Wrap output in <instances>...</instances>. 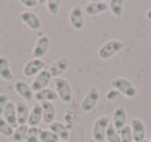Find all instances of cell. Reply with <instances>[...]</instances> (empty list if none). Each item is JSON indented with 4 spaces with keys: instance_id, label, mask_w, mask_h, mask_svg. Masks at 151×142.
Returning <instances> with one entry per match:
<instances>
[{
    "instance_id": "obj_1",
    "label": "cell",
    "mask_w": 151,
    "mask_h": 142,
    "mask_svg": "<svg viewBox=\"0 0 151 142\" xmlns=\"http://www.w3.org/2000/svg\"><path fill=\"white\" fill-rule=\"evenodd\" d=\"M55 88L56 93L58 96V100L64 104H70L73 100V90H72L70 82L66 79L63 77H57L55 80Z\"/></svg>"
},
{
    "instance_id": "obj_2",
    "label": "cell",
    "mask_w": 151,
    "mask_h": 142,
    "mask_svg": "<svg viewBox=\"0 0 151 142\" xmlns=\"http://www.w3.org/2000/svg\"><path fill=\"white\" fill-rule=\"evenodd\" d=\"M113 89L118 90L121 94H123L127 98H134L137 96V88L133 85V82L129 81L127 79H123V77H117V79H113L110 81Z\"/></svg>"
},
{
    "instance_id": "obj_3",
    "label": "cell",
    "mask_w": 151,
    "mask_h": 142,
    "mask_svg": "<svg viewBox=\"0 0 151 142\" xmlns=\"http://www.w3.org/2000/svg\"><path fill=\"white\" fill-rule=\"evenodd\" d=\"M125 44L119 40H109V41L104 43L101 45V48L98 49V56L102 60H109L113 56H115L118 52L123 49Z\"/></svg>"
},
{
    "instance_id": "obj_4",
    "label": "cell",
    "mask_w": 151,
    "mask_h": 142,
    "mask_svg": "<svg viewBox=\"0 0 151 142\" xmlns=\"http://www.w3.org/2000/svg\"><path fill=\"white\" fill-rule=\"evenodd\" d=\"M110 118L107 116H101L96 120L91 129V140L97 142H104L106 141V130L110 124Z\"/></svg>"
},
{
    "instance_id": "obj_5",
    "label": "cell",
    "mask_w": 151,
    "mask_h": 142,
    "mask_svg": "<svg viewBox=\"0 0 151 142\" xmlns=\"http://www.w3.org/2000/svg\"><path fill=\"white\" fill-rule=\"evenodd\" d=\"M98 101H99V90L96 86H91L88 90V93L85 94L82 102H81V109L85 113H89V112H91L97 106Z\"/></svg>"
},
{
    "instance_id": "obj_6",
    "label": "cell",
    "mask_w": 151,
    "mask_h": 142,
    "mask_svg": "<svg viewBox=\"0 0 151 142\" xmlns=\"http://www.w3.org/2000/svg\"><path fill=\"white\" fill-rule=\"evenodd\" d=\"M49 47H50L49 36L41 35V36L36 40V44H35L33 50H32V57L42 60V57H44V56L48 53V50H49Z\"/></svg>"
},
{
    "instance_id": "obj_7",
    "label": "cell",
    "mask_w": 151,
    "mask_h": 142,
    "mask_svg": "<svg viewBox=\"0 0 151 142\" xmlns=\"http://www.w3.org/2000/svg\"><path fill=\"white\" fill-rule=\"evenodd\" d=\"M45 68V63L40 58H31L29 61H27L25 65L23 68V74L25 77H35L42 72Z\"/></svg>"
},
{
    "instance_id": "obj_8",
    "label": "cell",
    "mask_w": 151,
    "mask_h": 142,
    "mask_svg": "<svg viewBox=\"0 0 151 142\" xmlns=\"http://www.w3.org/2000/svg\"><path fill=\"white\" fill-rule=\"evenodd\" d=\"M69 21L76 31H81L85 27V16L81 5H74L69 12Z\"/></svg>"
},
{
    "instance_id": "obj_9",
    "label": "cell",
    "mask_w": 151,
    "mask_h": 142,
    "mask_svg": "<svg viewBox=\"0 0 151 142\" xmlns=\"http://www.w3.org/2000/svg\"><path fill=\"white\" fill-rule=\"evenodd\" d=\"M20 20L32 31H39L41 28V19L32 11H24L20 13Z\"/></svg>"
},
{
    "instance_id": "obj_10",
    "label": "cell",
    "mask_w": 151,
    "mask_h": 142,
    "mask_svg": "<svg viewBox=\"0 0 151 142\" xmlns=\"http://www.w3.org/2000/svg\"><path fill=\"white\" fill-rule=\"evenodd\" d=\"M50 79H52V76H50L49 71L44 69L42 72H40V73L37 74L36 79H33V81H32V84H31L32 90L36 93V92H40V90L45 89V88H48V85H49V82H50Z\"/></svg>"
},
{
    "instance_id": "obj_11",
    "label": "cell",
    "mask_w": 151,
    "mask_h": 142,
    "mask_svg": "<svg viewBox=\"0 0 151 142\" xmlns=\"http://www.w3.org/2000/svg\"><path fill=\"white\" fill-rule=\"evenodd\" d=\"M130 129L133 133L134 142H142L146 140V125L141 118H134L130 124Z\"/></svg>"
},
{
    "instance_id": "obj_12",
    "label": "cell",
    "mask_w": 151,
    "mask_h": 142,
    "mask_svg": "<svg viewBox=\"0 0 151 142\" xmlns=\"http://www.w3.org/2000/svg\"><path fill=\"white\" fill-rule=\"evenodd\" d=\"M13 89H15V92L25 101H32L35 98V92L32 90L31 85L27 84V82L23 81V80L16 81L15 85H13Z\"/></svg>"
},
{
    "instance_id": "obj_13",
    "label": "cell",
    "mask_w": 151,
    "mask_h": 142,
    "mask_svg": "<svg viewBox=\"0 0 151 142\" xmlns=\"http://www.w3.org/2000/svg\"><path fill=\"white\" fill-rule=\"evenodd\" d=\"M42 121V109H41V104L36 102L33 106L31 108L29 112V117H28V126L29 128H39L40 122Z\"/></svg>"
},
{
    "instance_id": "obj_14",
    "label": "cell",
    "mask_w": 151,
    "mask_h": 142,
    "mask_svg": "<svg viewBox=\"0 0 151 142\" xmlns=\"http://www.w3.org/2000/svg\"><path fill=\"white\" fill-rule=\"evenodd\" d=\"M68 66H69L68 57H60V58H57V60H56L55 63L49 66V69H48V71H49L50 76L57 79V77H60L61 74H63L64 72L68 69Z\"/></svg>"
},
{
    "instance_id": "obj_15",
    "label": "cell",
    "mask_w": 151,
    "mask_h": 142,
    "mask_svg": "<svg viewBox=\"0 0 151 142\" xmlns=\"http://www.w3.org/2000/svg\"><path fill=\"white\" fill-rule=\"evenodd\" d=\"M49 130L55 133L63 142H69V140H70V132H69L68 128L64 124H61V122H58V121L52 122V124L49 125Z\"/></svg>"
},
{
    "instance_id": "obj_16",
    "label": "cell",
    "mask_w": 151,
    "mask_h": 142,
    "mask_svg": "<svg viewBox=\"0 0 151 142\" xmlns=\"http://www.w3.org/2000/svg\"><path fill=\"white\" fill-rule=\"evenodd\" d=\"M29 106L27 105L24 101H19L16 102V118H17V125H27L28 124V117H29Z\"/></svg>"
},
{
    "instance_id": "obj_17",
    "label": "cell",
    "mask_w": 151,
    "mask_h": 142,
    "mask_svg": "<svg viewBox=\"0 0 151 142\" xmlns=\"http://www.w3.org/2000/svg\"><path fill=\"white\" fill-rule=\"evenodd\" d=\"M107 9H109V3L107 1H89L85 5V13L89 16H96Z\"/></svg>"
},
{
    "instance_id": "obj_18",
    "label": "cell",
    "mask_w": 151,
    "mask_h": 142,
    "mask_svg": "<svg viewBox=\"0 0 151 142\" xmlns=\"http://www.w3.org/2000/svg\"><path fill=\"white\" fill-rule=\"evenodd\" d=\"M111 122L118 132H119L123 126H126V122H127V112H126V109L123 108V106H118L114 110Z\"/></svg>"
},
{
    "instance_id": "obj_19",
    "label": "cell",
    "mask_w": 151,
    "mask_h": 142,
    "mask_svg": "<svg viewBox=\"0 0 151 142\" xmlns=\"http://www.w3.org/2000/svg\"><path fill=\"white\" fill-rule=\"evenodd\" d=\"M1 117L13 128V129H16V128L19 126L17 125V118H16V104L12 102V101H9V102L7 104V106H5Z\"/></svg>"
},
{
    "instance_id": "obj_20",
    "label": "cell",
    "mask_w": 151,
    "mask_h": 142,
    "mask_svg": "<svg viewBox=\"0 0 151 142\" xmlns=\"http://www.w3.org/2000/svg\"><path fill=\"white\" fill-rule=\"evenodd\" d=\"M35 98H36V101L40 102V104L45 102V101H48V102H53V101H56L58 98V96H57V93H56L55 89L45 88V89L35 93Z\"/></svg>"
},
{
    "instance_id": "obj_21",
    "label": "cell",
    "mask_w": 151,
    "mask_h": 142,
    "mask_svg": "<svg viewBox=\"0 0 151 142\" xmlns=\"http://www.w3.org/2000/svg\"><path fill=\"white\" fill-rule=\"evenodd\" d=\"M41 109H42V121L47 124H52L56 120V108L53 102H41Z\"/></svg>"
},
{
    "instance_id": "obj_22",
    "label": "cell",
    "mask_w": 151,
    "mask_h": 142,
    "mask_svg": "<svg viewBox=\"0 0 151 142\" xmlns=\"http://www.w3.org/2000/svg\"><path fill=\"white\" fill-rule=\"evenodd\" d=\"M0 77L4 81H12L13 73L9 65V60L5 56H0Z\"/></svg>"
},
{
    "instance_id": "obj_23",
    "label": "cell",
    "mask_w": 151,
    "mask_h": 142,
    "mask_svg": "<svg viewBox=\"0 0 151 142\" xmlns=\"http://www.w3.org/2000/svg\"><path fill=\"white\" fill-rule=\"evenodd\" d=\"M123 7H125V3L122 0H110L109 1V9L111 11V13L115 17H121L122 16Z\"/></svg>"
},
{
    "instance_id": "obj_24",
    "label": "cell",
    "mask_w": 151,
    "mask_h": 142,
    "mask_svg": "<svg viewBox=\"0 0 151 142\" xmlns=\"http://www.w3.org/2000/svg\"><path fill=\"white\" fill-rule=\"evenodd\" d=\"M28 129H29L28 125H20V126H17L15 129V132H13L11 140H12L13 142H21V141H24V140H25L27 133H28Z\"/></svg>"
},
{
    "instance_id": "obj_25",
    "label": "cell",
    "mask_w": 151,
    "mask_h": 142,
    "mask_svg": "<svg viewBox=\"0 0 151 142\" xmlns=\"http://www.w3.org/2000/svg\"><path fill=\"white\" fill-rule=\"evenodd\" d=\"M106 141L107 142H121L119 132L115 129V126L113 125V122H110L106 130Z\"/></svg>"
},
{
    "instance_id": "obj_26",
    "label": "cell",
    "mask_w": 151,
    "mask_h": 142,
    "mask_svg": "<svg viewBox=\"0 0 151 142\" xmlns=\"http://www.w3.org/2000/svg\"><path fill=\"white\" fill-rule=\"evenodd\" d=\"M39 140L40 142H58L60 138L55 134L53 132H50L49 129H45V130H41L40 129V134H39Z\"/></svg>"
},
{
    "instance_id": "obj_27",
    "label": "cell",
    "mask_w": 151,
    "mask_h": 142,
    "mask_svg": "<svg viewBox=\"0 0 151 142\" xmlns=\"http://www.w3.org/2000/svg\"><path fill=\"white\" fill-rule=\"evenodd\" d=\"M13 132H15V129H13V128L11 126L3 117H0V136L11 138L12 134H13Z\"/></svg>"
},
{
    "instance_id": "obj_28",
    "label": "cell",
    "mask_w": 151,
    "mask_h": 142,
    "mask_svg": "<svg viewBox=\"0 0 151 142\" xmlns=\"http://www.w3.org/2000/svg\"><path fill=\"white\" fill-rule=\"evenodd\" d=\"M119 137H121V142H134L133 133H131V129L129 125L123 126L119 130Z\"/></svg>"
},
{
    "instance_id": "obj_29",
    "label": "cell",
    "mask_w": 151,
    "mask_h": 142,
    "mask_svg": "<svg viewBox=\"0 0 151 142\" xmlns=\"http://www.w3.org/2000/svg\"><path fill=\"white\" fill-rule=\"evenodd\" d=\"M39 134H40V129L39 128H29L28 133L25 136V142H40L39 140Z\"/></svg>"
},
{
    "instance_id": "obj_30",
    "label": "cell",
    "mask_w": 151,
    "mask_h": 142,
    "mask_svg": "<svg viewBox=\"0 0 151 142\" xmlns=\"http://www.w3.org/2000/svg\"><path fill=\"white\" fill-rule=\"evenodd\" d=\"M45 4H47V9L50 15H57L60 12L61 1H58V0H48Z\"/></svg>"
},
{
    "instance_id": "obj_31",
    "label": "cell",
    "mask_w": 151,
    "mask_h": 142,
    "mask_svg": "<svg viewBox=\"0 0 151 142\" xmlns=\"http://www.w3.org/2000/svg\"><path fill=\"white\" fill-rule=\"evenodd\" d=\"M8 102H9V97L7 94H4V93H1L0 94V117L3 116V112H4Z\"/></svg>"
},
{
    "instance_id": "obj_32",
    "label": "cell",
    "mask_w": 151,
    "mask_h": 142,
    "mask_svg": "<svg viewBox=\"0 0 151 142\" xmlns=\"http://www.w3.org/2000/svg\"><path fill=\"white\" fill-rule=\"evenodd\" d=\"M20 3L27 8H33V7H36L37 4H40V1H37V0H21Z\"/></svg>"
},
{
    "instance_id": "obj_33",
    "label": "cell",
    "mask_w": 151,
    "mask_h": 142,
    "mask_svg": "<svg viewBox=\"0 0 151 142\" xmlns=\"http://www.w3.org/2000/svg\"><path fill=\"white\" fill-rule=\"evenodd\" d=\"M118 94H119V92H118V90L110 89L109 92H107V94H106V98H107L109 101H113V100H115V98L118 97Z\"/></svg>"
},
{
    "instance_id": "obj_34",
    "label": "cell",
    "mask_w": 151,
    "mask_h": 142,
    "mask_svg": "<svg viewBox=\"0 0 151 142\" xmlns=\"http://www.w3.org/2000/svg\"><path fill=\"white\" fill-rule=\"evenodd\" d=\"M146 17L149 19V20L151 21V8H149V11H147V13H146Z\"/></svg>"
},
{
    "instance_id": "obj_35",
    "label": "cell",
    "mask_w": 151,
    "mask_h": 142,
    "mask_svg": "<svg viewBox=\"0 0 151 142\" xmlns=\"http://www.w3.org/2000/svg\"><path fill=\"white\" fill-rule=\"evenodd\" d=\"M142 142H150V141H147V140H143V141H142Z\"/></svg>"
},
{
    "instance_id": "obj_36",
    "label": "cell",
    "mask_w": 151,
    "mask_h": 142,
    "mask_svg": "<svg viewBox=\"0 0 151 142\" xmlns=\"http://www.w3.org/2000/svg\"><path fill=\"white\" fill-rule=\"evenodd\" d=\"M89 142H97V141H94V140H90V141H89Z\"/></svg>"
},
{
    "instance_id": "obj_37",
    "label": "cell",
    "mask_w": 151,
    "mask_h": 142,
    "mask_svg": "<svg viewBox=\"0 0 151 142\" xmlns=\"http://www.w3.org/2000/svg\"><path fill=\"white\" fill-rule=\"evenodd\" d=\"M150 142H151V138H150Z\"/></svg>"
}]
</instances>
